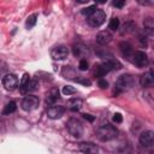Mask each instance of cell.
Here are the masks:
<instances>
[{"mask_svg":"<svg viewBox=\"0 0 154 154\" xmlns=\"http://www.w3.org/2000/svg\"><path fill=\"white\" fill-rule=\"evenodd\" d=\"M120 67H122V64L118 60H116V59H107L106 61H103L102 64H100L96 67L95 76L102 78L106 73H108V72H111L113 70H119Z\"/></svg>","mask_w":154,"mask_h":154,"instance_id":"1","label":"cell"},{"mask_svg":"<svg viewBox=\"0 0 154 154\" xmlns=\"http://www.w3.org/2000/svg\"><path fill=\"white\" fill-rule=\"evenodd\" d=\"M96 136L102 142L112 141V140H114L118 136V130L113 125H111V124H105V125H101L97 129Z\"/></svg>","mask_w":154,"mask_h":154,"instance_id":"2","label":"cell"},{"mask_svg":"<svg viewBox=\"0 0 154 154\" xmlns=\"http://www.w3.org/2000/svg\"><path fill=\"white\" fill-rule=\"evenodd\" d=\"M134 84V77L129 73H125V75H122L119 76V78L117 79L116 82V93H122V91H125V90H129Z\"/></svg>","mask_w":154,"mask_h":154,"instance_id":"3","label":"cell"},{"mask_svg":"<svg viewBox=\"0 0 154 154\" xmlns=\"http://www.w3.org/2000/svg\"><path fill=\"white\" fill-rule=\"evenodd\" d=\"M106 19V14L102 10H95L94 12H91L89 16H87V20H88V24L93 28H97L100 26L101 24H103Z\"/></svg>","mask_w":154,"mask_h":154,"instance_id":"4","label":"cell"},{"mask_svg":"<svg viewBox=\"0 0 154 154\" xmlns=\"http://www.w3.org/2000/svg\"><path fill=\"white\" fill-rule=\"evenodd\" d=\"M66 128H67V130H69V132L73 136V137H81L82 135H83V125H82V123L78 120V119H76V118H71V119H69L67 120V123H66Z\"/></svg>","mask_w":154,"mask_h":154,"instance_id":"5","label":"cell"},{"mask_svg":"<svg viewBox=\"0 0 154 154\" xmlns=\"http://www.w3.org/2000/svg\"><path fill=\"white\" fill-rule=\"evenodd\" d=\"M38 103H40V100H38L37 96H35V95H26V96L22 100L20 106H22V108H23L24 111L30 112V111L35 109V108L38 106Z\"/></svg>","mask_w":154,"mask_h":154,"instance_id":"6","label":"cell"},{"mask_svg":"<svg viewBox=\"0 0 154 154\" xmlns=\"http://www.w3.org/2000/svg\"><path fill=\"white\" fill-rule=\"evenodd\" d=\"M132 61L138 67H144L149 64L148 55L143 51H136L135 53H132Z\"/></svg>","mask_w":154,"mask_h":154,"instance_id":"7","label":"cell"},{"mask_svg":"<svg viewBox=\"0 0 154 154\" xmlns=\"http://www.w3.org/2000/svg\"><path fill=\"white\" fill-rule=\"evenodd\" d=\"M2 85L6 90H13L18 85V78L13 73H7L2 77Z\"/></svg>","mask_w":154,"mask_h":154,"instance_id":"8","label":"cell"},{"mask_svg":"<svg viewBox=\"0 0 154 154\" xmlns=\"http://www.w3.org/2000/svg\"><path fill=\"white\" fill-rule=\"evenodd\" d=\"M154 143V134L153 131L150 130H147V131H143L141 135H140V144L144 148H152Z\"/></svg>","mask_w":154,"mask_h":154,"instance_id":"9","label":"cell"},{"mask_svg":"<svg viewBox=\"0 0 154 154\" xmlns=\"http://www.w3.org/2000/svg\"><path fill=\"white\" fill-rule=\"evenodd\" d=\"M67 55H69V49L65 46H57L51 52V57L54 60H64L65 58H67Z\"/></svg>","mask_w":154,"mask_h":154,"instance_id":"10","label":"cell"},{"mask_svg":"<svg viewBox=\"0 0 154 154\" xmlns=\"http://www.w3.org/2000/svg\"><path fill=\"white\" fill-rule=\"evenodd\" d=\"M79 150L83 154H97L99 147L93 142H82L79 143Z\"/></svg>","mask_w":154,"mask_h":154,"instance_id":"11","label":"cell"},{"mask_svg":"<svg viewBox=\"0 0 154 154\" xmlns=\"http://www.w3.org/2000/svg\"><path fill=\"white\" fill-rule=\"evenodd\" d=\"M65 109L63 106H57V105H52L48 109H47V116L51 119H58L64 114Z\"/></svg>","mask_w":154,"mask_h":154,"instance_id":"12","label":"cell"},{"mask_svg":"<svg viewBox=\"0 0 154 154\" xmlns=\"http://www.w3.org/2000/svg\"><path fill=\"white\" fill-rule=\"evenodd\" d=\"M154 83V77H153V72L149 70L148 72H146L144 75L141 76L140 78V84L144 88H148V87H152Z\"/></svg>","mask_w":154,"mask_h":154,"instance_id":"13","label":"cell"},{"mask_svg":"<svg viewBox=\"0 0 154 154\" xmlns=\"http://www.w3.org/2000/svg\"><path fill=\"white\" fill-rule=\"evenodd\" d=\"M112 41V35L109 31H100L96 35V42L99 45H107Z\"/></svg>","mask_w":154,"mask_h":154,"instance_id":"14","label":"cell"},{"mask_svg":"<svg viewBox=\"0 0 154 154\" xmlns=\"http://www.w3.org/2000/svg\"><path fill=\"white\" fill-rule=\"evenodd\" d=\"M30 76L28 75V73H24L23 75V77H22V81H20V83H19V91L22 93V94H26L28 93V84H29V82H30Z\"/></svg>","mask_w":154,"mask_h":154,"instance_id":"15","label":"cell"},{"mask_svg":"<svg viewBox=\"0 0 154 154\" xmlns=\"http://www.w3.org/2000/svg\"><path fill=\"white\" fill-rule=\"evenodd\" d=\"M59 100V90L58 89H53L48 95H47V99H46V103L47 105H53L55 101Z\"/></svg>","mask_w":154,"mask_h":154,"instance_id":"16","label":"cell"},{"mask_svg":"<svg viewBox=\"0 0 154 154\" xmlns=\"http://www.w3.org/2000/svg\"><path fill=\"white\" fill-rule=\"evenodd\" d=\"M119 49H120L122 54L125 55V57H129L131 54V52H132V47H131V45L129 42H120L119 43Z\"/></svg>","mask_w":154,"mask_h":154,"instance_id":"17","label":"cell"},{"mask_svg":"<svg viewBox=\"0 0 154 154\" xmlns=\"http://www.w3.org/2000/svg\"><path fill=\"white\" fill-rule=\"evenodd\" d=\"M67 106L71 111H78L81 107H82V100L81 99H72L67 102Z\"/></svg>","mask_w":154,"mask_h":154,"instance_id":"18","label":"cell"},{"mask_svg":"<svg viewBox=\"0 0 154 154\" xmlns=\"http://www.w3.org/2000/svg\"><path fill=\"white\" fill-rule=\"evenodd\" d=\"M135 28H136V25H135V23L134 22H131V20H129V22H126L124 25H123V30L120 31L122 32V35H124V34H129V32H132L134 30H135Z\"/></svg>","mask_w":154,"mask_h":154,"instance_id":"19","label":"cell"},{"mask_svg":"<svg viewBox=\"0 0 154 154\" xmlns=\"http://www.w3.org/2000/svg\"><path fill=\"white\" fill-rule=\"evenodd\" d=\"M87 52H88V49H87L84 46H82V45L73 46V54H75L76 57H82V55H84Z\"/></svg>","mask_w":154,"mask_h":154,"instance_id":"20","label":"cell"},{"mask_svg":"<svg viewBox=\"0 0 154 154\" xmlns=\"http://www.w3.org/2000/svg\"><path fill=\"white\" fill-rule=\"evenodd\" d=\"M16 109H17V105H16V102H14V101H10V102L5 106L2 113H4V114H11V113H13Z\"/></svg>","mask_w":154,"mask_h":154,"instance_id":"21","label":"cell"},{"mask_svg":"<svg viewBox=\"0 0 154 154\" xmlns=\"http://www.w3.org/2000/svg\"><path fill=\"white\" fill-rule=\"evenodd\" d=\"M143 24H144L146 31L149 32V34H152V32H153V29H154V20H153V18H150V17L146 18Z\"/></svg>","mask_w":154,"mask_h":154,"instance_id":"22","label":"cell"},{"mask_svg":"<svg viewBox=\"0 0 154 154\" xmlns=\"http://www.w3.org/2000/svg\"><path fill=\"white\" fill-rule=\"evenodd\" d=\"M36 22H37V14H31V16L28 17L26 23H25V26H26L28 29H31L32 26H35Z\"/></svg>","mask_w":154,"mask_h":154,"instance_id":"23","label":"cell"},{"mask_svg":"<svg viewBox=\"0 0 154 154\" xmlns=\"http://www.w3.org/2000/svg\"><path fill=\"white\" fill-rule=\"evenodd\" d=\"M108 28H109L111 30H113V31L118 30V28H119V19H118L117 17H113V18L109 20V23H108Z\"/></svg>","mask_w":154,"mask_h":154,"instance_id":"24","label":"cell"},{"mask_svg":"<svg viewBox=\"0 0 154 154\" xmlns=\"http://www.w3.org/2000/svg\"><path fill=\"white\" fill-rule=\"evenodd\" d=\"M70 73H71L72 77H76V76H75V71H73L70 66H65L64 70H63V76H64L65 78H70Z\"/></svg>","mask_w":154,"mask_h":154,"instance_id":"25","label":"cell"},{"mask_svg":"<svg viewBox=\"0 0 154 154\" xmlns=\"http://www.w3.org/2000/svg\"><path fill=\"white\" fill-rule=\"evenodd\" d=\"M37 87H38V83H37V81L36 79H30V82H29V84H28V93L29 91H34V90H36L37 89Z\"/></svg>","mask_w":154,"mask_h":154,"instance_id":"26","label":"cell"},{"mask_svg":"<svg viewBox=\"0 0 154 154\" xmlns=\"http://www.w3.org/2000/svg\"><path fill=\"white\" fill-rule=\"evenodd\" d=\"M73 81L77 82V83L84 84V85H90V84H91V82H90L89 79H87V78H84V77H81V76H77V78H73Z\"/></svg>","mask_w":154,"mask_h":154,"instance_id":"27","label":"cell"},{"mask_svg":"<svg viewBox=\"0 0 154 154\" xmlns=\"http://www.w3.org/2000/svg\"><path fill=\"white\" fill-rule=\"evenodd\" d=\"M63 93H64L65 95H72V94L76 93V89L72 88V87H70V85H65V87L63 88Z\"/></svg>","mask_w":154,"mask_h":154,"instance_id":"28","label":"cell"},{"mask_svg":"<svg viewBox=\"0 0 154 154\" xmlns=\"http://www.w3.org/2000/svg\"><path fill=\"white\" fill-rule=\"evenodd\" d=\"M78 67H79V70H81V71H85V70H88V69H89V64H88V61H87L85 59H82V60L79 61Z\"/></svg>","mask_w":154,"mask_h":154,"instance_id":"29","label":"cell"},{"mask_svg":"<svg viewBox=\"0 0 154 154\" xmlns=\"http://www.w3.org/2000/svg\"><path fill=\"white\" fill-rule=\"evenodd\" d=\"M96 10V6L95 5H91V6H89V7H87V8H84L83 11H82V13L83 14H87V16H89L91 12H94Z\"/></svg>","mask_w":154,"mask_h":154,"instance_id":"30","label":"cell"},{"mask_svg":"<svg viewBox=\"0 0 154 154\" xmlns=\"http://www.w3.org/2000/svg\"><path fill=\"white\" fill-rule=\"evenodd\" d=\"M99 87L102 88V89H106L108 87V82L106 79H103V78H100L99 79Z\"/></svg>","mask_w":154,"mask_h":154,"instance_id":"31","label":"cell"},{"mask_svg":"<svg viewBox=\"0 0 154 154\" xmlns=\"http://www.w3.org/2000/svg\"><path fill=\"white\" fill-rule=\"evenodd\" d=\"M122 120H123L122 114H120V113H114V116H113V122H114V123H122Z\"/></svg>","mask_w":154,"mask_h":154,"instance_id":"32","label":"cell"},{"mask_svg":"<svg viewBox=\"0 0 154 154\" xmlns=\"http://www.w3.org/2000/svg\"><path fill=\"white\" fill-rule=\"evenodd\" d=\"M124 5H125V1H114V2H113V6L119 7V8H122Z\"/></svg>","mask_w":154,"mask_h":154,"instance_id":"33","label":"cell"},{"mask_svg":"<svg viewBox=\"0 0 154 154\" xmlns=\"http://www.w3.org/2000/svg\"><path fill=\"white\" fill-rule=\"evenodd\" d=\"M83 117L85 118V119H88V120H90V122H93L94 120V117H91V114H83Z\"/></svg>","mask_w":154,"mask_h":154,"instance_id":"34","label":"cell"},{"mask_svg":"<svg viewBox=\"0 0 154 154\" xmlns=\"http://www.w3.org/2000/svg\"><path fill=\"white\" fill-rule=\"evenodd\" d=\"M140 42L143 45V46H146L147 45V41H146V37H143V36H140Z\"/></svg>","mask_w":154,"mask_h":154,"instance_id":"35","label":"cell"}]
</instances>
